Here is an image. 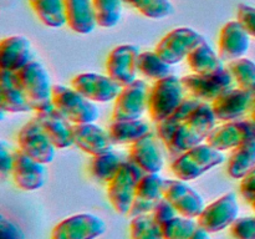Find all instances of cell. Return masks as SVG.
I'll return each mask as SVG.
<instances>
[{
    "instance_id": "obj_1",
    "label": "cell",
    "mask_w": 255,
    "mask_h": 239,
    "mask_svg": "<svg viewBox=\"0 0 255 239\" xmlns=\"http://www.w3.org/2000/svg\"><path fill=\"white\" fill-rule=\"evenodd\" d=\"M216 122L217 117L212 105L209 102H201V105L178 127L167 149L171 154L179 156L183 152L202 144L214 129Z\"/></svg>"
},
{
    "instance_id": "obj_2",
    "label": "cell",
    "mask_w": 255,
    "mask_h": 239,
    "mask_svg": "<svg viewBox=\"0 0 255 239\" xmlns=\"http://www.w3.org/2000/svg\"><path fill=\"white\" fill-rule=\"evenodd\" d=\"M224 159L226 157L221 151L213 148L208 143H202L177 156L171 169L176 178L189 182L222 164Z\"/></svg>"
},
{
    "instance_id": "obj_3",
    "label": "cell",
    "mask_w": 255,
    "mask_h": 239,
    "mask_svg": "<svg viewBox=\"0 0 255 239\" xmlns=\"http://www.w3.org/2000/svg\"><path fill=\"white\" fill-rule=\"evenodd\" d=\"M144 172L131 159H125L116 176L107 183V198L115 211L128 216L136 196L137 186Z\"/></svg>"
},
{
    "instance_id": "obj_4",
    "label": "cell",
    "mask_w": 255,
    "mask_h": 239,
    "mask_svg": "<svg viewBox=\"0 0 255 239\" xmlns=\"http://www.w3.org/2000/svg\"><path fill=\"white\" fill-rule=\"evenodd\" d=\"M184 87L181 79L174 75L157 80L149 89L148 114L153 122L163 121L183 102Z\"/></svg>"
},
{
    "instance_id": "obj_5",
    "label": "cell",
    "mask_w": 255,
    "mask_h": 239,
    "mask_svg": "<svg viewBox=\"0 0 255 239\" xmlns=\"http://www.w3.org/2000/svg\"><path fill=\"white\" fill-rule=\"evenodd\" d=\"M52 105L74 124L92 123L100 117L96 102L82 96L74 87L54 85Z\"/></svg>"
},
{
    "instance_id": "obj_6",
    "label": "cell",
    "mask_w": 255,
    "mask_h": 239,
    "mask_svg": "<svg viewBox=\"0 0 255 239\" xmlns=\"http://www.w3.org/2000/svg\"><path fill=\"white\" fill-rule=\"evenodd\" d=\"M16 74L32 111H41L51 106L54 85L51 84V77L41 62L32 60Z\"/></svg>"
},
{
    "instance_id": "obj_7",
    "label": "cell",
    "mask_w": 255,
    "mask_h": 239,
    "mask_svg": "<svg viewBox=\"0 0 255 239\" xmlns=\"http://www.w3.org/2000/svg\"><path fill=\"white\" fill-rule=\"evenodd\" d=\"M204 40L206 39L192 27H176L159 40L154 51L169 65H176L187 60L192 50Z\"/></svg>"
},
{
    "instance_id": "obj_8",
    "label": "cell",
    "mask_w": 255,
    "mask_h": 239,
    "mask_svg": "<svg viewBox=\"0 0 255 239\" xmlns=\"http://www.w3.org/2000/svg\"><path fill=\"white\" fill-rule=\"evenodd\" d=\"M149 89L144 80H138L122 87L116 97L112 112V121L138 120L148 110Z\"/></svg>"
},
{
    "instance_id": "obj_9",
    "label": "cell",
    "mask_w": 255,
    "mask_h": 239,
    "mask_svg": "<svg viewBox=\"0 0 255 239\" xmlns=\"http://www.w3.org/2000/svg\"><path fill=\"white\" fill-rule=\"evenodd\" d=\"M17 146L26 156L41 163H51L56 156V146L51 142L36 119L30 120L17 133Z\"/></svg>"
},
{
    "instance_id": "obj_10",
    "label": "cell",
    "mask_w": 255,
    "mask_h": 239,
    "mask_svg": "<svg viewBox=\"0 0 255 239\" xmlns=\"http://www.w3.org/2000/svg\"><path fill=\"white\" fill-rule=\"evenodd\" d=\"M184 91L202 102H213L217 97L234 87V80L228 70L218 75L192 74L181 79Z\"/></svg>"
},
{
    "instance_id": "obj_11",
    "label": "cell",
    "mask_w": 255,
    "mask_h": 239,
    "mask_svg": "<svg viewBox=\"0 0 255 239\" xmlns=\"http://www.w3.org/2000/svg\"><path fill=\"white\" fill-rule=\"evenodd\" d=\"M106 229V222L101 217L91 213L75 214L54 227L51 239H97Z\"/></svg>"
},
{
    "instance_id": "obj_12",
    "label": "cell",
    "mask_w": 255,
    "mask_h": 239,
    "mask_svg": "<svg viewBox=\"0 0 255 239\" xmlns=\"http://www.w3.org/2000/svg\"><path fill=\"white\" fill-rule=\"evenodd\" d=\"M139 47L133 44L119 45L111 50L106 60V72L121 87L137 80Z\"/></svg>"
},
{
    "instance_id": "obj_13",
    "label": "cell",
    "mask_w": 255,
    "mask_h": 239,
    "mask_svg": "<svg viewBox=\"0 0 255 239\" xmlns=\"http://www.w3.org/2000/svg\"><path fill=\"white\" fill-rule=\"evenodd\" d=\"M163 197L174 207L179 216L197 219L202 214L204 199L193 187L182 179H164Z\"/></svg>"
},
{
    "instance_id": "obj_14",
    "label": "cell",
    "mask_w": 255,
    "mask_h": 239,
    "mask_svg": "<svg viewBox=\"0 0 255 239\" xmlns=\"http://www.w3.org/2000/svg\"><path fill=\"white\" fill-rule=\"evenodd\" d=\"M239 216V203L237 194L233 192L223 194L206 206L201 216L197 218L198 223L209 233H218L234 223Z\"/></svg>"
},
{
    "instance_id": "obj_15",
    "label": "cell",
    "mask_w": 255,
    "mask_h": 239,
    "mask_svg": "<svg viewBox=\"0 0 255 239\" xmlns=\"http://www.w3.org/2000/svg\"><path fill=\"white\" fill-rule=\"evenodd\" d=\"M249 141H255V122L236 120L214 127L206 142L213 148L224 152Z\"/></svg>"
},
{
    "instance_id": "obj_16",
    "label": "cell",
    "mask_w": 255,
    "mask_h": 239,
    "mask_svg": "<svg viewBox=\"0 0 255 239\" xmlns=\"http://www.w3.org/2000/svg\"><path fill=\"white\" fill-rule=\"evenodd\" d=\"M71 87H74L86 99L100 104L115 101L122 90V87L109 75H100L94 72L76 75L71 80Z\"/></svg>"
},
{
    "instance_id": "obj_17",
    "label": "cell",
    "mask_w": 255,
    "mask_h": 239,
    "mask_svg": "<svg viewBox=\"0 0 255 239\" xmlns=\"http://www.w3.org/2000/svg\"><path fill=\"white\" fill-rule=\"evenodd\" d=\"M35 119L56 148H69L74 142V124L54 105L37 111Z\"/></svg>"
},
{
    "instance_id": "obj_18",
    "label": "cell",
    "mask_w": 255,
    "mask_h": 239,
    "mask_svg": "<svg viewBox=\"0 0 255 239\" xmlns=\"http://www.w3.org/2000/svg\"><path fill=\"white\" fill-rule=\"evenodd\" d=\"M254 96L255 94L244 91L239 87H233L217 97L211 105L217 120L223 122L236 121L251 111Z\"/></svg>"
},
{
    "instance_id": "obj_19",
    "label": "cell",
    "mask_w": 255,
    "mask_h": 239,
    "mask_svg": "<svg viewBox=\"0 0 255 239\" xmlns=\"http://www.w3.org/2000/svg\"><path fill=\"white\" fill-rule=\"evenodd\" d=\"M251 47V35L238 20L228 21L219 32L218 54L223 61L242 59Z\"/></svg>"
},
{
    "instance_id": "obj_20",
    "label": "cell",
    "mask_w": 255,
    "mask_h": 239,
    "mask_svg": "<svg viewBox=\"0 0 255 239\" xmlns=\"http://www.w3.org/2000/svg\"><path fill=\"white\" fill-rule=\"evenodd\" d=\"M11 177L14 183L22 191H36L45 184L46 168L44 163L35 161L20 149H16L14 152Z\"/></svg>"
},
{
    "instance_id": "obj_21",
    "label": "cell",
    "mask_w": 255,
    "mask_h": 239,
    "mask_svg": "<svg viewBox=\"0 0 255 239\" xmlns=\"http://www.w3.org/2000/svg\"><path fill=\"white\" fill-rule=\"evenodd\" d=\"M164 178L159 173H144L137 186L136 196L128 212V217L152 213L154 207L163 198Z\"/></svg>"
},
{
    "instance_id": "obj_22",
    "label": "cell",
    "mask_w": 255,
    "mask_h": 239,
    "mask_svg": "<svg viewBox=\"0 0 255 239\" xmlns=\"http://www.w3.org/2000/svg\"><path fill=\"white\" fill-rule=\"evenodd\" d=\"M74 142L90 156H100L114 151L115 143L107 129L92 123L74 124Z\"/></svg>"
},
{
    "instance_id": "obj_23",
    "label": "cell",
    "mask_w": 255,
    "mask_h": 239,
    "mask_svg": "<svg viewBox=\"0 0 255 239\" xmlns=\"http://www.w3.org/2000/svg\"><path fill=\"white\" fill-rule=\"evenodd\" d=\"M32 57V46L25 36L14 35L0 42V70L17 72L29 65Z\"/></svg>"
},
{
    "instance_id": "obj_24",
    "label": "cell",
    "mask_w": 255,
    "mask_h": 239,
    "mask_svg": "<svg viewBox=\"0 0 255 239\" xmlns=\"http://www.w3.org/2000/svg\"><path fill=\"white\" fill-rule=\"evenodd\" d=\"M0 109L10 114L32 111L16 72L0 70Z\"/></svg>"
},
{
    "instance_id": "obj_25",
    "label": "cell",
    "mask_w": 255,
    "mask_h": 239,
    "mask_svg": "<svg viewBox=\"0 0 255 239\" xmlns=\"http://www.w3.org/2000/svg\"><path fill=\"white\" fill-rule=\"evenodd\" d=\"M129 159L144 173H159L163 168V157L153 133L149 132L129 147Z\"/></svg>"
},
{
    "instance_id": "obj_26",
    "label": "cell",
    "mask_w": 255,
    "mask_h": 239,
    "mask_svg": "<svg viewBox=\"0 0 255 239\" xmlns=\"http://www.w3.org/2000/svg\"><path fill=\"white\" fill-rule=\"evenodd\" d=\"M66 24L72 31L87 35L97 26L92 0H65Z\"/></svg>"
},
{
    "instance_id": "obj_27",
    "label": "cell",
    "mask_w": 255,
    "mask_h": 239,
    "mask_svg": "<svg viewBox=\"0 0 255 239\" xmlns=\"http://www.w3.org/2000/svg\"><path fill=\"white\" fill-rule=\"evenodd\" d=\"M187 64L194 74L206 75V76L222 74L224 70H227V66H224V61L221 59L219 54H217L209 46L206 40L192 50L187 57Z\"/></svg>"
},
{
    "instance_id": "obj_28",
    "label": "cell",
    "mask_w": 255,
    "mask_h": 239,
    "mask_svg": "<svg viewBox=\"0 0 255 239\" xmlns=\"http://www.w3.org/2000/svg\"><path fill=\"white\" fill-rule=\"evenodd\" d=\"M202 101L194 99V97H186L183 100L179 107L177 110H174L171 115H169L167 119H164L163 121L156 123V129L157 134H158L159 139L164 143V146L168 147L169 143L172 141V137L176 133V131L178 129V127L186 121L187 117L197 109V107L201 105Z\"/></svg>"
},
{
    "instance_id": "obj_29",
    "label": "cell",
    "mask_w": 255,
    "mask_h": 239,
    "mask_svg": "<svg viewBox=\"0 0 255 239\" xmlns=\"http://www.w3.org/2000/svg\"><path fill=\"white\" fill-rule=\"evenodd\" d=\"M115 144H132L151 132L149 123L144 120L112 121L107 128Z\"/></svg>"
},
{
    "instance_id": "obj_30",
    "label": "cell",
    "mask_w": 255,
    "mask_h": 239,
    "mask_svg": "<svg viewBox=\"0 0 255 239\" xmlns=\"http://www.w3.org/2000/svg\"><path fill=\"white\" fill-rule=\"evenodd\" d=\"M164 239H212L211 233L207 232L198 221L177 216L162 227Z\"/></svg>"
},
{
    "instance_id": "obj_31",
    "label": "cell",
    "mask_w": 255,
    "mask_h": 239,
    "mask_svg": "<svg viewBox=\"0 0 255 239\" xmlns=\"http://www.w3.org/2000/svg\"><path fill=\"white\" fill-rule=\"evenodd\" d=\"M40 21L47 27H61L66 24L65 0H29Z\"/></svg>"
},
{
    "instance_id": "obj_32",
    "label": "cell",
    "mask_w": 255,
    "mask_h": 239,
    "mask_svg": "<svg viewBox=\"0 0 255 239\" xmlns=\"http://www.w3.org/2000/svg\"><path fill=\"white\" fill-rule=\"evenodd\" d=\"M255 167V141H249L233 149L227 172L234 179H242Z\"/></svg>"
},
{
    "instance_id": "obj_33",
    "label": "cell",
    "mask_w": 255,
    "mask_h": 239,
    "mask_svg": "<svg viewBox=\"0 0 255 239\" xmlns=\"http://www.w3.org/2000/svg\"><path fill=\"white\" fill-rule=\"evenodd\" d=\"M124 162L125 159L122 158L121 154L115 151L94 156L90 162V172L95 179L109 183L116 176Z\"/></svg>"
},
{
    "instance_id": "obj_34",
    "label": "cell",
    "mask_w": 255,
    "mask_h": 239,
    "mask_svg": "<svg viewBox=\"0 0 255 239\" xmlns=\"http://www.w3.org/2000/svg\"><path fill=\"white\" fill-rule=\"evenodd\" d=\"M227 70L231 72L239 89L255 94V62L253 60L247 57L234 60L228 62Z\"/></svg>"
},
{
    "instance_id": "obj_35",
    "label": "cell",
    "mask_w": 255,
    "mask_h": 239,
    "mask_svg": "<svg viewBox=\"0 0 255 239\" xmlns=\"http://www.w3.org/2000/svg\"><path fill=\"white\" fill-rule=\"evenodd\" d=\"M172 65L159 57L156 51H143L138 56V71L147 79L157 81L172 75Z\"/></svg>"
},
{
    "instance_id": "obj_36",
    "label": "cell",
    "mask_w": 255,
    "mask_h": 239,
    "mask_svg": "<svg viewBox=\"0 0 255 239\" xmlns=\"http://www.w3.org/2000/svg\"><path fill=\"white\" fill-rule=\"evenodd\" d=\"M97 25L105 29L115 27L122 17V0H92Z\"/></svg>"
},
{
    "instance_id": "obj_37",
    "label": "cell",
    "mask_w": 255,
    "mask_h": 239,
    "mask_svg": "<svg viewBox=\"0 0 255 239\" xmlns=\"http://www.w3.org/2000/svg\"><path fill=\"white\" fill-rule=\"evenodd\" d=\"M131 239H164L162 228L156 223L152 214H141L131 218Z\"/></svg>"
},
{
    "instance_id": "obj_38",
    "label": "cell",
    "mask_w": 255,
    "mask_h": 239,
    "mask_svg": "<svg viewBox=\"0 0 255 239\" xmlns=\"http://www.w3.org/2000/svg\"><path fill=\"white\" fill-rule=\"evenodd\" d=\"M143 16L148 19H163L173 12L174 7L169 0H125Z\"/></svg>"
},
{
    "instance_id": "obj_39",
    "label": "cell",
    "mask_w": 255,
    "mask_h": 239,
    "mask_svg": "<svg viewBox=\"0 0 255 239\" xmlns=\"http://www.w3.org/2000/svg\"><path fill=\"white\" fill-rule=\"evenodd\" d=\"M229 232L233 239H255V217H238Z\"/></svg>"
},
{
    "instance_id": "obj_40",
    "label": "cell",
    "mask_w": 255,
    "mask_h": 239,
    "mask_svg": "<svg viewBox=\"0 0 255 239\" xmlns=\"http://www.w3.org/2000/svg\"><path fill=\"white\" fill-rule=\"evenodd\" d=\"M177 213H178V212L174 209V207L163 197V198L157 203V206L154 207L151 214L152 217H153L154 221H156V223L162 228L167 222H169L171 219H173L174 217H177Z\"/></svg>"
},
{
    "instance_id": "obj_41",
    "label": "cell",
    "mask_w": 255,
    "mask_h": 239,
    "mask_svg": "<svg viewBox=\"0 0 255 239\" xmlns=\"http://www.w3.org/2000/svg\"><path fill=\"white\" fill-rule=\"evenodd\" d=\"M237 20L244 26L251 36L255 37V6L241 4L237 10Z\"/></svg>"
},
{
    "instance_id": "obj_42",
    "label": "cell",
    "mask_w": 255,
    "mask_h": 239,
    "mask_svg": "<svg viewBox=\"0 0 255 239\" xmlns=\"http://www.w3.org/2000/svg\"><path fill=\"white\" fill-rule=\"evenodd\" d=\"M0 239H25L24 232L10 219L1 217L0 219Z\"/></svg>"
},
{
    "instance_id": "obj_43",
    "label": "cell",
    "mask_w": 255,
    "mask_h": 239,
    "mask_svg": "<svg viewBox=\"0 0 255 239\" xmlns=\"http://www.w3.org/2000/svg\"><path fill=\"white\" fill-rule=\"evenodd\" d=\"M241 194L248 203L255 201V167L241 179Z\"/></svg>"
},
{
    "instance_id": "obj_44",
    "label": "cell",
    "mask_w": 255,
    "mask_h": 239,
    "mask_svg": "<svg viewBox=\"0 0 255 239\" xmlns=\"http://www.w3.org/2000/svg\"><path fill=\"white\" fill-rule=\"evenodd\" d=\"M14 164V152L10 151V146L2 139L0 142V173L2 177L11 173Z\"/></svg>"
},
{
    "instance_id": "obj_45",
    "label": "cell",
    "mask_w": 255,
    "mask_h": 239,
    "mask_svg": "<svg viewBox=\"0 0 255 239\" xmlns=\"http://www.w3.org/2000/svg\"><path fill=\"white\" fill-rule=\"evenodd\" d=\"M251 120L255 122V96H254L253 106H252V109H251Z\"/></svg>"
},
{
    "instance_id": "obj_46",
    "label": "cell",
    "mask_w": 255,
    "mask_h": 239,
    "mask_svg": "<svg viewBox=\"0 0 255 239\" xmlns=\"http://www.w3.org/2000/svg\"><path fill=\"white\" fill-rule=\"evenodd\" d=\"M252 204V208H253V211L255 212V201L253 202V203H251Z\"/></svg>"
}]
</instances>
